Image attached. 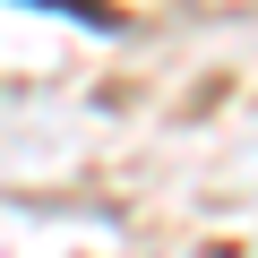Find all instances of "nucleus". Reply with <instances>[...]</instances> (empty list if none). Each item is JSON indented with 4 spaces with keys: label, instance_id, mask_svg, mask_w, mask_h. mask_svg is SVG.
Listing matches in <instances>:
<instances>
[{
    "label": "nucleus",
    "instance_id": "1",
    "mask_svg": "<svg viewBox=\"0 0 258 258\" xmlns=\"http://www.w3.org/2000/svg\"><path fill=\"white\" fill-rule=\"evenodd\" d=\"M26 9H60V18H78V26H95V35H112V26H120L112 0H26Z\"/></svg>",
    "mask_w": 258,
    "mask_h": 258
}]
</instances>
